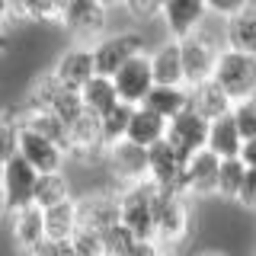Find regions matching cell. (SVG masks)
<instances>
[{
  "mask_svg": "<svg viewBox=\"0 0 256 256\" xmlns=\"http://www.w3.org/2000/svg\"><path fill=\"white\" fill-rule=\"evenodd\" d=\"M118 205H122V224L138 240H154L157 234V205H160V186L150 180L132 182L118 189Z\"/></svg>",
  "mask_w": 256,
  "mask_h": 256,
  "instance_id": "6da1fadb",
  "label": "cell"
},
{
  "mask_svg": "<svg viewBox=\"0 0 256 256\" xmlns=\"http://www.w3.org/2000/svg\"><path fill=\"white\" fill-rule=\"evenodd\" d=\"M182 45V68H186V86H196L202 80L214 77V64H218L221 52H224V32H212V29H198L196 36L180 38Z\"/></svg>",
  "mask_w": 256,
  "mask_h": 256,
  "instance_id": "7a4b0ae2",
  "label": "cell"
},
{
  "mask_svg": "<svg viewBox=\"0 0 256 256\" xmlns=\"http://www.w3.org/2000/svg\"><path fill=\"white\" fill-rule=\"evenodd\" d=\"M148 52V38L138 29H118V32H102L93 42V58H96V74L116 77L118 68H125L134 54Z\"/></svg>",
  "mask_w": 256,
  "mask_h": 256,
  "instance_id": "3957f363",
  "label": "cell"
},
{
  "mask_svg": "<svg viewBox=\"0 0 256 256\" xmlns=\"http://www.w3.org/2000/svg\"><path fill=\"white\" fill-rule=\"evenodd\" d=\"M192 228V198L182 192L160 189V205H157V234L154 240L164 250H176L186 240Z\"/></svg>",
  "mask_w": 256,
  "mask_h": 256,
  "instance_id": "277c9868",
  "label": "cell"
},
{
  "mask_svg": "<svg viewBox=\"0 0 256 256\" xmlns=\"http://www.w3.org/2000/svg\"><path fill=\"white\" fill-rule=\"evenodd\" d=\"M214 80L234 102L246 100V96H256V54L224 45L221 58L214 64Z\"/></svg>",
  "mask_w": 256,
  "mask_h": 256,
  "instance_id": "5b68a950",
  "label": "cell"
},
{
  "mask_svg": "<svg viewBox=\"0 0 256 256\" xmlns=\"http://www.w3.org/2000/svg\"><path fill=\"white\" fill-rule=\"evenodd\" d=\"M106 166H109V173L118 180V189L132 186V182L150 180V154H148V148H141V144H134L128 138L112 144V148L106 150Z\"/></svg>",
  "mask_w": 256,
  "mask_h": 256,
  "instance_id": "8992f818",
  "label": "cell"
},
{
  "mask_svg": "<svg viewBox=\"0 0 256 256\" xmlns=\"http://www.w3.org/2000/svg\"><path fill=\"white\" fill-rule=\"evenodd\" d=\"M106 20H109V10L102 4H96V0H70L61 10L58 26H64L77 42L93 45L102 36V29H106Z\"/></svg>",
  "mask_w": 256,
  "mask_h": 256,
  "instance_id": "52a82bcc",
  "label": "cell"
},
{
  "mask_svg": "<svg viewBox=\"0 0 256 256\" xmlns=\"http://www.w3.org/2000/svg\"><path fill=\"white\" fill-rule=\"evenodd\" d=\"M112 84H116L118 100L122 102H128V106H141V102L148 100V93L154 90V84H157L154 80V64H150V52L134 54L125 68H118L116 77H112Z\"/></svg>",
  "mask_w": 256,
  "mask_h": 256,
  "instance_id": "ba28073f",
  "label": "cell"
},
{
  "mask_svg": "<svg viewBox=\"0 0 256 256\" xmlns=\"http://www.w3.org/2000/svg\"><path fill=\"white\" fill-rule=\"evenodd\" d=\"M150 154V182L160 189H170V192H182V173H186V160L189 154H182L173 141H157L148 148ZM186 196V192H182Z\"/></svg>",
  "mask_w": 256,
  "mask_h": 256,
  "instance_id": "9c48e42d",
  "label": "cell"
},
{
  "mask_svg": "<svg viewBox=\"0 0 256 256\" xmlns=\"http://www.w3.org/2000/svg\"><path fill=\"white\" fill-rule=\"evenodd\" d=\"M38 176H42V173H38L22 154H16L10 164L0 170V182H4L6 208H10V212H16V208H26V205H36Z\"/></svg>",
  "mask_w": 256,
  "mask_h": 256,
  "instance_id": "30bf717a",
  "label": "cell"
},
{
  "mask_svg": "<svg viewBox=\"0 0 256 256\" xmlns=\"http://www.w3.org/2000/svg\"><path fill=\"white\" fill-rule=\"evenodd\" d=\"M208 16L212 13H208L205 0H166L160 22L170 38H189L208 26Z\"/></svg>",
  "mask_w": 256,
  "mask_h": 256,
  "instance_id": "8fae6325",
  "label": "cell"
},
{
  "mask_svg": "<svg viewBox=\"0 0 256 256\" xmlns=\"http://www.w3.org/2000/svg\"><path fill=\"white\" fill-rule=\"evenodd\" d=\"M208 128H212V118H205L202 112H196L192 106H186L180 116L170 118L166 125V141H173L182 154H198V150L208 148Z\"/></svg>",
  "mask_w": 256,
  "mask_h": 256,
  "instance_id": "7c38bea8",
  "label": "cell"
},
{
  "mask_svg": "<svg viewBox=\"0 0 256 256\" xmlns=\"http://www.w3.org/2000/svg\"><path fill=\"white\" fill-rule=\"evenodd\" d=\"M54 77L61 80L68 90H84L86 84L96 77V58H93V45L77 42L70 48H64L54 61Z\"/></svg>",
  "mask_w": 256,
  "mask_h": 256,
  "instance_id": "4fadbf2b",
  "label": "cell"
},
{
  "mask_svg": "<svg viewBox=\"0 0 256 256\" xmlns=\"http://www.w3.org/2000/svg\"><path fill=\"white\" fill-rule=\"evenodd\" d=\"M218 173H221V157L214 150H198L186 160V173H182V192L189 198H205L218 196Z\"/></svg>",
  "mask_w": 256,
  "mask_h": 256,
  "instance_id": "5bb4252c",
  "label": "cell"
},
{
  "mask_svg": "<svg viewBox=\"0 0 256 256\" xmlns=\"http://www.w3.org/2000/svg\"><path fill=\"white\" fill-rule=\"evenodd\" d=\"M20 154L26 157L38 173L64 170V164H68V157H70L68 148H61L58 141L45 138V134H38L36 128H26V125H22V138H20Z\"/></svg>",
  "mask_w": 256,
  "mask_h": 256,
  "instance_id": "9a60e30c",
  "label": "cell"
},
{
  "mask_svg": "<svg viewBox=\"0 0 256 256\" xmlns=\"http://www.w3.org/2000/svg\"><path fill=\"white\" fill-rule=\"evenodd\" d=\"M77 214L80 228H93L106 234L112 224L122 221V205H118V192H90V196H77Z\"/></svg>",
  "mask_w": 256,
  "mask_h": 256,
  "instance_id": "2e32d148",
  "label": "cell"
},
{
  "mask_svg": "<svg viewBox=\"0 0 256 256\" xmlns=\"http://www.w3.org/2000/svg\"><path fill=\"white\" fill-rule=\"evenodd\" d=\"M10 234H13V244L20 246L22 253H29L36 244H42V240L48 237L45 208L26 205V208H16V212H10Z\"/></svg>",
  "mask_w": 256,
  "mask_h": 256,
  "instance_id": "e0dca14e",
  "label": "cell"
},
{
  "mask_svg": "<svg viewBox=\"0 0 256 256\" xmlns=\"http://www.w3.org/2000/svg\"><path fill=\"white\" fill-rule=\"evenodd\" d=\"M189 106L196 112H202L205 118H221L228 112H234V100L221 90L218 80H202V84L189 86Z\"/></svg>",
  "mask_w": 256,
  "mask_h": 256,
  "instance_id": "ac0fdd59",
  "label": "cell"
},
{
  "mask_svg": "<svg viewBox=\"0 0 256 256\" xmlns=\"http://www.w3.org/2000/svg\"><path fill=\"white\" fill-rule=\"evenodd\" d=\"M244 132H240L234 112H228V116L221 118H212V128H208V150H214L221 160L228 157H240V150H244Z\"/></svg>",
  "mask_w": 256,
  "mask_h": 256,
  "instance_id": "d6986e66",
  "label": "cell"
},
{
  "mask_svg": "<svg viewBox=\"0 0 256 256\" xmlns=\"http://www.w3.org/2000/svg\"><path fill=\"white\" fill-rule=\"evenodd\" d=\"M157 84H186V68H182V45L180 38H166L150 52Z\"/></svg>",
  "mask_w": 256,
  "mask_h": 256,
  "instance_id": "ffe728a7",
  "label": "cell"
},
{
  "mask_svg": "<svg viewBox=\"0 0 256 256\" xmlns=\"http://www.w3.org/2000/svg\"><path fill=\"white\" fill-rule=\"evenodd\" d=\"M221 32H224V45L228 48L256 54V4L244 6V10L234 13L230 20H224Z\"/></svg>",
  "mask_w": 256,
  "mask_h": 256,
  "instance_id": "44dd1931",
  "label": "cell"
},
{
  "mask_svg": "<svg viewBox=\"0 0 256 256\" xmlns=\"http://www.w3.org/2000/svg\"><path fill=\"white\" fill-rule=\"evenodd\" d=\"M166 125H170V122H166L164 116H157L154 109L134 106L132 122H128V141L141 144V148H150V144H157V141L166 138Z\"/></svg>",
  "mask_w": 256,
  "mask_h": 256,
  "instance_id": "7402d4cb",
  "label": "cell"
},
{
  "mask_svg": "<svg viewBox=\"0 0 256 256\" xmlns=\"http://www.w3.org/2000/svg\"><path fill=\"white\" fill-rule=\"evenodd\" d=\"M141 106L154 109L157 116H164L170 122L173 116H180L182 109L189 106V86L186 84H154V90L148 93V100Z\"/></svg>",
  "mask_w": 256,
  "mask_h": 256,
  "instance_id": "603a6c76",
  "label": "cell"
},
{
  "mask_svg": "<svg viewBox=\"0 0 256 256\" xmlns=\"http://www.w3.org/2000/svg\"><path fill=\"white\" fill-rule=\"evenodd\" d=\"M80 100H84V109L86 112H93L96 118H102L109 109H116L118 102V90H116V84H112V77H102V74H96L90 84L80 90Z\"/></svg>",
  "mask_w": 256,
  "mask_h": 256,
  "instance_id": "cb8c5ba5",
  "label": "cell"
},
{
  "mask_svg": "<svg viewBox=\"0 0 256 256\" xmlns=\"http://www.w3.org/2000/svg\"><path fill=\"white\" fill-rule=\"evenodd\" d=\"M45 228H48V237L54 240H70L80 228V214H77V196L68 198V202L54 205V208H45Z\"/></svg>",
  "mask_w": 256,
  "mask_h": 256,
  "instance_id": "d4e9b609",
  "label": "cell"
},
{
  "mask_svg": "<svg viewBox=\"0 0 256 256\" xmlns=\"http://www.w3.org/2000/svg\"><path fill=\"white\" fill-rule=\"evenodd\" d=\"M68 198H74V192H70V182L64 176V170L38 176V186H36V205L38 208H54V205L68 202Z\"/></svg>",
  "mask_w": 256,
  "mask_h": 256,
  "instance_id": "484cf974",
  "label": "cell"
},
{
  "mask_svg": "<svg viewBox=\"0 0 256 256\" xmlns=\"http://www.w3.org/2000/svg\"><path fill=\"white\" fill-rule=\"evenodd\" d=\"M58 0H13V20L20 22H61Z\"/></svg>",
  "mask_w": 256,
  "mask_h": 256,
  "instance_id": "4316f807",
  "label": "cell"
},
{
  "mask_svg": "<svg viewBox=\"0 0 256 256\" xmlns=\"http://www.w3.org/2000/svg\"><path fill=\"white\" fill-rule=\"evenodd\" d=\"M132 112L134 106H128V102H118L116 109H109L106 116L100 118V134H102V148H112V144L125 141L128 138V122H132Z\"/></svg>",
  "mask_w": 256,
  "mask_h": 256,
  "instance_id": "83f0119b",
  "label": "cell"
},
{
  "mask_svg": "<svg viewBox=\"0 0 256 256\" xmlns=\"http://www.w3.org/2000/svg\"><path fill=\"white\" fill-rule=\"evenodd\" d=\"M20 138H22V122L16 109H4L0 112V170L20 154Z\"/></svg>",
  "mask_w": 256,
  "mask_h": 256,
  "instance_id": "f1b7e54d",
  "label": "cell"
},
{
  "mask_svg": "<svg viewBox=\"0 0 256 256\" xmlns=\"http://www.w3.org/2000/svg\"><path fill=\"white\" fill-rule=\"evenodd\" d=\"M246 170H250V166H246L240 157H228V160H221L218 196H221V198H230V202H237V192H240V186H244Z\"/></svg>",
  "mask_w": 256,
  "mask_h": 256,
  "instance_id": "f546056e",
  "label": "cell"
},
{
  "mask_svg": "<svg viewBox=\"0 0 256 256\" xmlns=\"http://www.w3.org/2000/svg\"><path fill=\"white\" fill-rule=\"evenodd\" d=\"M102 246H106V256H128L134 246H138V237L118 221V224H112L106 234H102Z\"/></svg>",
  "mask_w": 256,
  "mask_h": 256,
  "instance_id": "4dcf8cb0",
  "label": "cell"
},
{
  "mask_svg": "<svg viewBox=\"0 0 256 256\" xmlns=\"http://www.w3.org/2000/svg\"><path fill=\"white\" fill-rule=\"evenodd\" d=\"M70 246H74L77 256H106V246H102V234L93 228H77V234L70 237Z\"/></svg>",
  "mask_w": 256,
  "mask_h": 256,
  "instance_id": "1f68e13d",
  "label": "cell"
},
{
  "mask_svg": "<svg viewBox=\"0 0 256 256\" xmlns=\"http://www.w3.org/2000/svg\"><path fill=\"white\" fill-rule=\"evenodd\" d=\"M164 4L166 0H125L122 10L132 16L134 22H154L164 16Z\"/></svg>",
  "mask_w": 256,
  "mask_h": 256,
  "instance_id": "d6a6232c",
  "label": "cell"
},
{
  "mask_svg": "<svg viewBox=\"0 0 256 256\" xmlns=\"http://www.w3.org/2000/svg\"><path fill=\"white\" fill-rule=\"evenodd\" d=\"M234 118H237V125H240L246 141L256 138V96H246V100L234 102Z\"/></svg>",
  "mask_w": 256,
  "mask_h": 256,
  "instance_id": "836d02e7",
  "label": "cell"
},
{
  "mask_svg": "<svg viewBox=\"0 0 256 256\" xmlns=\"http://www.w3.org/2000/svg\"><path fill=\"white\" fill-rule=\"evenodd\" d=\"M26 256H74V246L70 240H54V237H45L42 244H36Z\"/></svg>",
  "mask_w": 256,
  "mask_h": 256,
  "instance_id": "e575fe53",
  "label": "cell"
},
{
  "mask_svg": "<svg viewBox=\"0 0 256 256\" xmlns=\"http://www.w3.org/2000/svg\"><path fill=\"white\" fill-rule=\"evenodd\" d=\"M205 4H208V13H212L214 20L224 22V20H230L234 13H240L244 6H250L253 0H205Z\"/></svg>",
  "mask_w": 256,
  "mask_h": 256,
  "instance_id": "d590c367",
  "label": "cell"
},
{
  "mask_svg": "<svg viewBox=\"0 0 256 256\" xmlns=\"http://www.w3.org/2000/svg\"><path fill=\"white\" fill-rule=\"evenodd\" d=\"M237 205L256 208V170H246L244 186H240V192H237Z\"/></svg>",
  "mask_w": 256,
  "mask_h": 256,
  "instance_id": "8d00e7d4",
  "label": "cell"
},
{
  "mask_svg": "<svg viewBox=\"0 0 256 256\" xmlns=\"http://www.w3.org/2000/svg\"><path fill=\"white\" fill-rule=\"evenodd\" d=\"M160 253H164V246H160L157 240H138V246L128 256H160Z\"/></svg>",
  "mask_w": 256,
  "mask_h": 256,
  "instance_id": "74e56055",
  "label": "cell"
},
{
  "mask_svg": "<svg viewBox=\"0 0 256 256\" xmlns=\"http://www.w3.org/2000/svg\"><path fill=\"white\" fill-rule=\"evenodd\" d=\"M240 160H244L250 170H256V138L244 141V150H240Z\"/></svg>",
  "mask_w": 256,
  "mask_h": 256,
  "instance_id": "f35d334b",
  "label": "cell"
},
{
  "mask_svg": "<svg viewBox=\"0 0 256 256\" xmlns=\"http://www.w3.org/2000/svg\"><path fill=\"white\" fill-rule=\"evenodd\" d=\"M13 22V0H0V26Z\"/></svg>",
  "mask_w": 256,
  "mask_h": 256,
  "instance_id": "ab89813d",
  "label": "cell"
},
{
  "mask_svg": "<svg viewBox=\"0 0 256 256\" xmlns=\"http://www.w3.org/2000/svg\"><path fill=\"white\" fill-rule=\"evenodd\" d=\"M6 45H10V32H6V26H0V54L6 52Z\"/></svg>",
  "mask_w": 256,
  "mask_h": 256,
  "instance_id": "60d3db41",
  "label": "cell"
},
{
  "mask_svg": "<svg viewBox=\"0 0 256 256\" xmlns=\"http://www.w3.org/2000/svg\"><path fill=\"white\" fill-rule=\"evenodd\" d=\"M4 214H10V208H6V192H4V182H0V218Z\"/></svg>",
  "mask_w": 256,
  "mask_h": 256,
  "instance_id": "b9f144b4",
  "label": "cell"
},
{
  "mask_svg": "<svg viewBox=\"0 0 256 256\" xmlns=\"http://www.w3.org/2000/svg\"><path fill=\"white\" fill-rule=\"evenodd\" d=\"M96 4H102V6H106V10H116V6H122L125 0H96Z\"/></svg>",
  "mask_w": 256,
  "mask_h": 256,
  "instance_id": "7bdbcfd3",
  "label": "cell"
},
{
  "mask_svg": "<svg viewBox=\"0 0 256 256\" xmlns=\"http://www.w3.org/2000/svg\"><path fill=\"white\" fill-rule=\"evenodd\" d=\"M160 256H176V250H164V253H160Z\"/></svg>",
  "mask_w": 256,
  "mask_h": 256,
  "instance_id": "ee69618b",
  "label": "cell"
},
{
  "mask_svg": "<svg viewBox=\"0 0 256 256\" xmlns=\"http://www.w3.org/2000/svg\"><path fill=\"white\" fill-rule=\"evenodd\" d=\"M58 4H61V6H68V4H70V0H58Z\"/></svg>",
  "mask_w": 256,
  "mask_h": 256,
  "instance_id": "f6af8a7d",
  "label": "cell"
},
{
  "mask_svg": "<svg viewBox=\"0 0 256 256\" xmlns=\"http://www.w3.org/2000/svg\"><path fill=\"white\" fill-rule=\"evenodd\" d=\"M205 256H221V253H205Z\"/></svg>",
  "mask_w": 256,
  "mask_h": 256,
  "instance_id": "bcb514c9",
  "label": "cell"
}]
</instances>
